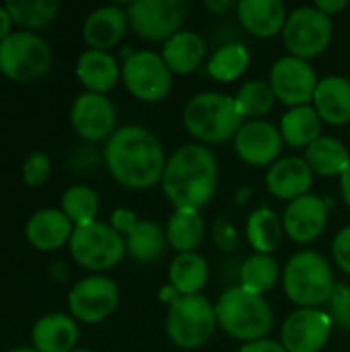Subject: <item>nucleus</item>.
Segmentation results:
<instances>
[{
	"label": "nucleus",
	"instance_id": "1",
	"mask_svg": "<svg viewBox=\"0 0 350 352\" xmlns=\"http://www.w3.org/2000/svg\"><path fill=\"white\" fill-rule=\"evenodd\" d=\"M109 175L128 190H149L161 184L167 165L165 148L144 126H120L103 148Z\"/></svg>",
	"mask_w": 350,
	"mask_h": 352
},
{
	"label": "nucleus",
	"instance_id": "2",
	"mask_svg": "<svg viewBox=\"0 0 350 352\" xmlns=\"http://www.w3.org/2000/svg\"><path fill=\"white\" fill-rule=\"evenodd\" d=\"M219 186V161L215 153L198 142L182 144L163 171L161 188L175 210H202Z\"/></svg>",
	"mask_w": 350,
	"mask_h": 352
},
{
	"label": "nucleus",
	"instance_id": "3",
	"mask_svg": "<svg viewBox=\"0 0 350 352\" xmlns=\"http://www.w3.org/2000/svg\"><path fill=\"white\" fill-rule=\"evenodd\" d=\"M182 120L188 134L204 146L235 138L237 130L243 126L235 97L219 91H204L188 99Z\"/></svg>",
	"mask_w": 350,
	"mask_h": 352
},
{
	"label": "nucleus",
	"instance_id": "4",
	"mask_svg": "<svg viewBox=\"0 0 350 352\" xmlns=\"http://www.w3.org/2000/svg\"><path fill=\"white\" fill-rule=\"evenodd\" d=\"M215 314L219 328L243 344L266 338L274 326L270 303L262 295L250 293L239 285L221 293L215 303Z\"/></svg>",
	"mask_w": 350,
	"mask_h": 352
},
{
	"label": "nucleus",
	"instance_id": "5",
	"mask_svg": "<svg viewBox=\"0 0 350 352\" xmlns=\"http://www.w3.org/2000/svg\"><path fill=\"white\" fill-rule=\"evenodd\" d=\"M285 295L297 307H320L330 303L336 280L330 262L316 250H301L289 258L283 270Z\"/></svg>",
	"mask_w": 350,
	"mask_h": 352
},
{
	"label": "nucleus",
	"instance_id": "6",
	"mask_svg": "<svg viewBox=\"0 0 350 352\" xmlns=\"http://www.w3.org/2000/svg\"><path fill=\"white\" fill-rule=\"evenodd\" d=\"M215 305L202 295L179 297L169 305L165 318L167 338L184 351L202 349L217 330Z\"/></svg>",
	"mask_w": 350,
	"mask_h": 352
},
{
	"label": "nucleus",
	"instance_id": "7",
	"mask_svg": "<svg viewBox=\"0 0 350 352\" xmlns=\"http://www.w3.org/2000/svg\"><path fill=\"white\" fill-rule=\"evenodd\" d=\"M54 54L50 43L31 31H12L0 41V74L12 82H33L50 72Z\"/></svg>",
	"mask_w": 350,
	"mask_h": 352
},
{
	"label": "nucleus",
	"instance_id": "8",
	"mask_svg": "<svg viewBox=\"0 0 350 352\" xmlns=\"http://www.w3.org/2000/svg\"><path fill=\"white\" fill-rule=\"evenodd\" d=\"M68 250L78 266L99 274L122 262L126 256V239L116 229H111L109 223L95 221L83 227H74Z\"/></svg>",
	"mask_w": 350,
	"mask_h": 352
},
{
	"label": "nucleus",
	"instance_id": "9",
	"mask_svg": "<svg viewBox=\"0 0 350 352\" xmlns=\"http://www.w3.org/2000/svg\"><path fill=\"white\" fill-rule=\"evenodd\" d=\"M332 35V19L311 4L299 6L289 12V19L283 29V43L289 50V56L309 62L311 58H318L328 50Z\"/></svg>",
	"mask_w": 350,
	"mask_h": 352
},
{
	"label": "nucleus",
	"instance_id": "10",
	"mask_svg": "<svg viewBox=\"0 0 350 352\" xmlns=\"http://www.w3.org/2000/svg\"><path fill=\"white\" fill-rule=\"evenodd\" d=\"M130 29L146 41L165 43L182 31L188 19L184 0H134L126 6Z\"/></svg>",
	"mask_w": 350,
	"mask_h": 352
},
{
	"label": "nucleus",
	"instance_id": "11",
	"mask_svg": "<svg viewBox=\"0 0 350 352\" xmlns=\"http://www.w3.org/2000/svg\"><path fill=\"white\" fill-rule=\"evenodd\" d=\"M122 80L128 93L144 103L161 101L171 89V70L159 52H126L122 62Z\"/></svg>",
	"mask_w": 350,
	"mask_h": 352
},
{
	"label": "nucleus",
	"instance_id": "12",
	"mask_svg": "<svg viewBox=\"0 0 350 352\" xmlns=\"http://www.w3.org/2000/svg\"><path fill=\"white\" fill-rule=\"evenodd\" d=\"M68 314L83 324H101L107 320L118 303H120V289L118 285L103 276L91 274L80 278L68 293Z\"/></svg>",
	"mask_w": 350,
	"mask_h": 352
},
{
	"label": "nucleus",
	"instance_id": "13",
	"mask_svg": "<svg viewBox=\"0 0 350 352\" xmlns=\"http://www.w3.org/2000/svg\"><path fill=\"white\" fill-rule=\"evenodd\" d=\"M334 320L320 307H297L281 326V344L287 352H320L332 336Z\"/></svg>",
	"mask_w": 350,
	"mask_h": 352
},
{
	"label": "nucleus",
	"instance_id": "14",
	"mask_svg": "<svg viewBox=\"0 0 350 352\" xmlns=\"http://www.w3.org/2000/svg\"><path fill=\"white\" fill-rule=\"evenodd\" d=\"M318 80L320 78L307 60H301L289 54L278 58L272 64L270 78H268L276 95V101H281L289 109L299 107V105H311Z\"/></svg>",
	"mask_w": 350,
	"mask_h": 352
},
{
	"label": "nucleus",
	"instance_id": "15",
	"mask_svg": "<svg viewBox=\"0 0 350 352\" xmlns=\"http://www.w3.org/2000/svg\"><path fill=\"white\" fill-rule=\"evenodd\" d=\"M281 130L266 120H248L233 138L237 157L250 167H270L283 153Z\"/></svg>",
	"mask_w": 350,
	"mask_h": 352
},
{
	"label": "nucleus",
	"instance_id": "16",
	"mask_svg": "<svg viewBox=\"0 0 350 352\" xmlns=\"http://www.w3.org/2000/svg\"><path fill=\"white\" fill-rule=\"evenodd\" d=\"M116 122L118 113L113 103L99 93L85 91L74 99L70 107V124L74 132L89 142H107L109 136L118 130Z\"/></svg>",
	"mask_w": 350,
	"mask_h": 352
},
{
	"label": "nucleus",
	"instance_id": "17",
	"mask_svg": "<svg viewBox=\"0 0 350 352\" xmlns=\"http://www.w3.org/2000/svg\"><path fill=\"white\" fill-rule=\"evenodd\" d=\"M328 208H330V200L316 194H305L289 202L283 212L285 233L299 245L314 243L326 231Z\"/></svg>",
	"mask_w": 350,
	"mask_h": 352
},
{
	"label": "nucleus",
	"instance_id": "18",
	"mask_svg": "<svg viewBox=\"0 0 350 352\" xmlns=\"http://www.w3.org/2000/svg\"><path fill=\"white\" fill-rule=\"evenodd\" d=\"M311 184H314V171L309 169L303 157H295V155L281 157L266 171V190L278 200L293 202L309 194Z\"/></svg>",
	"mask_w": 350,
	"mask_h": 352
},
{
	"label": "nucleus",
	"instance_id": "19",
	"mask_svg": "<svg viewBox=\"0 0 350 352\" xmlns=\"http://www.w3.org/2000/svg\"><path fill=\"white\" fill-rule=\"evenodd\" d=\"M128 12L124 6L105 4L89 12L83 23V39L89 50L109 52L116 47L128 31Z\"/></svg>",
	"mask_w": 350,
	"mask_h": 352
},
{
	"label": "nucleus",
	"instance_id": "20",
	"mask_svg": "<svg viewBox=\"0 0 350 352\" xmlns=\"http://www.w3.org/2000/svg\"><path fill=\"white\" fill-rule=\"evenodd\" d=\"M72 233L74 225L60 208L35 210L25 225V237L37 252H56L68 245Z\"/></svg>",
	"mask_w": 350,
	"mask_h": 352
},
{
	"label": "nucleus",
	"instance_id": "21",
	"mask_svg": "<svg viewBox=\"0 0 350 352\" xmlns=\"http://www.w3.org/2000/svg\"><path fill=\"white\" fill-rule=\"evenodd\" d=\"M235 12L241 27L260 39H270L283 33L289 19L283 0H239Z\"/></svg>",
	"mask_w": 350,
	"mask_h": 352
},
{
	"label": "nucleus",
	"instance_id": "22",
	"mask_svg": "<svg viewBox=\"0 0 350 352\" xmlns=\"http://www.w3.org/2000/svg\"><path fill=\"white\" fill-rule=\"evenodd\" d=\"M314 109L320 120L330 126H344L350 122V80L342 74H328L318 80Z\"/></svg>",
	"mask_w": 350,
	"mask_h": 352
},
{
	"label": "nucleus",
	"instance_id": "23",
	"mask_svg": "<svg viewBox=\"0 0 350 352\" xmlns=\"http://www.w3.org/2000/svg\"><path fill=\"white\" fill-rule=\"evenodd\" d=\"M78 342V326L70 314H47L31 330V344L37 352H70Z\"/></svg>",
	"mask_w": 350,
	"mask_h": 352
},
{
	"label": "nucleus",
	"instance_id": "24",
	"mask_svg": "<svg viewBox=\"0 0 350 352\" xmlns=\"http://www.w3.org/2000/svg\"><path fill=\"white\" fill-rule=\"evenodd\" d=\"M76 78L89 93L105 95L122 78V66L109 52L85 50L76 58Z\"/></svg>",
	"mask_w": 350,
	"mask_h": 352
},
{
	"label": "nucleus",
	"instance_id": "25",
	"mask_svg": "<svg viewBox=\"0 0 350 352\" xmlns=\"http://www.w3.org/2000/svg\"><path fill=\"white\" fill-rule=\"evenodd\" d=\"M206 56V41L196 33L182 29L163 43L161 58L165 60L171 74H192L198 70Z\"/></svg>",
	"mask_w": 350,
	"mask_h": 352
},
{
	"label": "nucleus",
	"instance_id": "26",
	"mask_svg": "<svg viewBox=\"0 0 350 352\" xmlns=\"http://www.w3.org/2000/svg\"><path fill=\"white\" fill-rule=\"evenodd\" d=\"M303 159L307 161L314 175L340 179V175L349 167L350 153L342 140L334 136H320L305 148Z\"/></svg>",
	"mask_w": 350,
	"mask_h": 352
},
{
	"label": "nucleus",
	"instance_id": "27",
	"mask_svg": "<svg viewBox=\"0 0 350 352\" xmlns=\"http://www.w3.org/2000/svg\"><path fill=\"white\" fill-rule=\"evenodd\" d=\"M278 130L285 144L293 148H307L322 136V120L314 105H299L285 111Z\"/></svg>",
	"mask_w": 350,
	"mask_h": 352
},
{
	"label": "nucleus",
	"instance_id": "28",
	"mask_svg": "<svg viewBox=\"0 0 350 352\" xmlns=\"http://www.w3.org/2000/svg\"><path fill=\"white\" fill-rule=\"evenodd\" d=\"M283 235H285L283 219L272 208L260 206L248 217L245 237L256 254L272 256V252H276V248L281 245Z\"/></svg>",
	"mask_w": 350,
	"mask_h": 352
},
{
	"label": "nucleus",
	"instance_id": "29",
	"mask_svg": "<svg viewBox=\"0 0 350 352\" xmlns=\"http://www.w3.org/2000/svg\"><path fill=\"white\" fill-rule=\"evenodd\" d=\"M124 239L126 254L140 264L157 262L169 245L165 229L155 221H138V225Z\"/></svg>",
	"mask_w": 350,
	"mask_h": 352
},
{
	"label": "nucleus",
	"instance_id": "30",
	"mask_svg": "<svg viewBox=\"0 0 350 352\" xmlns=\"http://www.w3.org/2000/svg\"><path fill=\"white\" fill-rule=\"evenodd\" d=\"M204 233L206 227L204 219L200 217V210H173L165 227L167 243L177 254L196 252L204 239Z\"/></svg>",
	"mask_w": 350,
	"mask_h": 352
},
{
	"label": "nucleus",
	"instance_id": "31",
	"mask_svg": "<svg viewBox=\"0 0 350 352\" xmlns=\"http://www.w3.org/2000/svg\"><path fill=\"white\" fill-rule=\"evenodd\" d=\"M208 283V264L198 252L177 254L169 264V285L182 295H200Z\"/></svg>",
	"mask_w": 350,
	"mask_h": 352
},
{
	"label": "nucleus",
	"instance_id": "32",
	"mask_svg": "<svg viewBox=\"0 0 350 352\" xmlns=\"http://www.w3.org/2000/svg\"><path fill=\"white\" fill-rule=\"evenodd\" d=\"M278 280H281V266L274 256L252 254L250 258L243 260L239 268V287L262 297L268 291H272Z\"/></svg>",
	"mask_w": 350,
	"mask_h": 352
},
{
	"label": "nucleus",
	"instance_id": "33",
	"mask_svg": "<svg viewBox=\"0 0 350 352\" xmlns=\"http://www.w3.org/2000/svg\"><path fill=\"white\" fill-rule=\"evenodd\" d=\"M252 54L241 41H229L215 50L210 56L206 70L219 82H233L237 80L250 66Z\"/></svg>",
	"mask_w": 350,
	"mask_h": 352
},
{
	"label": "nucleus",
	"instance_id": "34",
	"mask_svg": "<svg viewBox=\"0 0 350 352\" xmlns=\"http://www.w3.org/2000/svg\"><path fill=\"white\" fill-rule=\"evenodd\" d=\"M6 10L14 25L21 31H37L54 23L60 12V4L56 0H8Z\"/></svg>",
	"mask_w": 350,
	"mask_h": 352
},
{
	"label": "nucleus",
	"instance_id": "35",
	"mask_svg": "<svg viewBox=\"0 0 350 352\" xmlns=\"http://www.w3.org/2000/svg\"><path fill=\"white\" fill-rule=\"evenodd\" d=\"M60 210L70 219L74 227L95 223L99 212V196L93 188L85 184H74L62 194Z\"/></svg>",
	"mask_w": 350,
	"mask_h": 352
},
{
	"label": "nucleus",
	"instance_id": "36",
	"mask_svg": "<svg viewBox=\"0 0 350 352\" xmlns=\"http://www.w3.org/2000/svg\"><path fill=\"white\" fill-rule=\"evenodd\" d=\"M276 103V95L270 87L268 80L262 78H252L248 82H243L239 87V91L235 93V105L239 109V113L250 120H262V116H266Z\"/></svg>",
	"mask_w": 350,
	"mask_h": 352
},
{
	"label": "nucleus",
	"instance_id": "37",
	"mask_svg": "<svg viewBox=\"0 0 350 352\" xmlns=\"http://www.w3.org/2000/svg\"><path fill=\"white\" fill-rule=\"evenodd\" d=\"M50 173H52V161H50V157H47L45 153H41V151L31 153V155L25 159L23 167H21V177H23L25 186H29V188H39V186H43V184L47 182Z\"/></svg>",
	"mask_w": 350,
	"mask_h": 352
},
{
	"label": "nucleus",
	"instance_id": "38",
	"mask_svg": "<svg viewBox=\"0 0 350 352\" xmlns=\"http://www.w3.org/2000/svg\"><path fill=\"white\" fill-rule=\"evenodd\" d=\"M212 241H215V245L219 248V250H223V252H231V250H235L237 248V239H239V235H237V229H235V225L229 221V219H225V217H221V219H217L215 221V225H212Z\"/></svg>",
	"mask_w": 350,
	"mask_h": 352
},
{
	"label": "nucleus",
	"instance_id": "39",
	"mask_svg": "<svg viewBox=\"0 0 350 352\" xmlns=\"http://www.w3.org/2000/svg\"><path fill=\"white\" fill-rule=\"evenodd\" d=\"M332 258H334V264L350 276V225L342 227L334 241H332Z\"/></svg>",
	"mask_w": 350,
	"mask_h": 352
},
{
	"label": "nucleus",
	"instance_id": "40",
	"mask_svg": "<svg viewBox=\"0 0 350 352\" xmlns=\"http://www.w3.org/2000/svg\"><path fill=\"white\" fill-rule=\"evenodd\" d=\"M138 217H136V212L132 210V208H116L113 212H111V219H109V225H111V229H116L122 237H126L136 225H138Z\"/></svg>",
	"mask_w": 350,
	"mask_h": 352
},
{
	"label": "nucleus",
	"instance_id": "41",
	"mask_svg": "<svg viewBox=\"0 0 350 352\" xmlns=\"http://www.w3.org/2000/svg\"><path fill=\"white\" fill-rule=\"evenodd\" d=\"M334 318L338 320H347V316L350 314V289L347 285H336V291L330 299V311H328Z\"/></svg>",
	"mask_w": 350,
	"mask_h": 352
},
{
	"label": "nucleus",
	"instance_id": "42",
	"mask_svg": "<svg viewBox=\"0 0 350 352\" xmlns=\"http://www.w3.org/2000/svg\"><path fill=\"white\" fill-rule=\"evenodd\" d=\"M237 352H287L285 346L276 340H270V338H260V340H254V342H245Z\"/></svg>",
	"mask_w": 350,
	"mask_h": 352
},
{
	"label": "nucleus",
	"instance_id": "43",
	"mask_svg": "<svg viewBox=\"0 0 350 352\" xmlns=\"http://www.w3.org/2000/svg\"><path fill=\"white\" fill-rule=\"evenodd\" d=\"M320 12H324L326 16H334L336 12H342L347 6H349V2L347 0H318L316 4H314Z\"/></svg>",
	"mask_w": 350,
	"mask_h": 352
},
{
	"label": "nucleus",
	"instance_id": "44",
	"mask_svg": "<svg viewBox=\"0 0 350 352\" xmlns=\"http://www.w3.org/2000/svg\"><path fill=\"white\" fill-rule=\"evenodd\" d=\"M204 6L208 8V10H212V12H217V14H225V12H229V10H233V8H237V2H233V0H206L204 2Z\"/></svg>",
	"mask_w": 350,
	"mask_h": 352
},
{
	"label": "nucleus",
	"instance_id": "45",
	"mask_svg": "<svg viewBox=\"0 0 350 352\" xmlns=\"http://www.w3.org/2000/svg\"><path fill=\"white\" fill-rule=\"evenodd\" d=\"M12 19H10V14H8V10H6V6L4 4H0V41H4L10 33H12Z\"/></svg>",
	"mask_w": 350,
	"mask_h": 352
},
{
	"label": "nucleus",
	"instance_id": "46",
	"mask_svg": "<svg viewBox=\"0 0 350 352\" xmlns=\"http://www.w3.org/2000/svg\"><path fill=\"white\" fill-rule=\"evenodd\" d=\"M340 194H342L344 204L350 208V163L349 167L344 169V173L340 175Z\"/></svg>",
	"mask_w": 350,
	"mask_h": 352
},
{
	"label": "nucleus",
	"instance_id": "47",
	"mask_svg": "<svg viewBox=\"0 0 350 352\" xmlns=\"http://www.w3.org/2000/svg\"><path fill=\"white\" fill-rule=\"evenodd\" d=\"M179 297H182V295H179V293H177L173 287H171V285L161 289V301H163V303H169V305H171V303H175Z\"/></svg>",
	"mask_w": 350,
	"mask_h": 352
},
{
	"label": "nucleus",
	"instance_id": "48",
	"mask_svg": "<svg viewBox=\"0 0 350 352\" xmlns=\"http://www.w3.org/2000/svg\"><path fill=\"white\" fill-rule=\"evenodd\" d=\"M250 196H252V190H250V188H241V190L237 192V202H239V204H245Z\"/></svg>",
	"mask_w": 350,
	"mask_h": 352
},
{
	"label": "nucleus",
	"instance_id": "49",
	"mask_svg": "<svg viewBox=\"0 0 350 352\" xmlns=\"http://www.w3.org/2000/svg\"><path fill=\"white\" fill-rule=\"evenodd\" d=\"M8 352H37L33 346H17V349H10Z\"/></svg>",
	"mask_w": 350,
	"mask_h": 352
},
{
	"label": "nucleus",
	"instance_id": "50",
	"mask_svg": "<svg viewBox=\"0 0 350 352\" xmlns=\"http://www.w3.org/2000/svg\"><path fill=\"white\" fill-rule=\"evenodd\" d=\"M70 352H95V351H91V349H78V346H76L74 351H70Z\"/></svg>",
	"mask_w": 350,
	"mask_h": 352
}]
</instances>
